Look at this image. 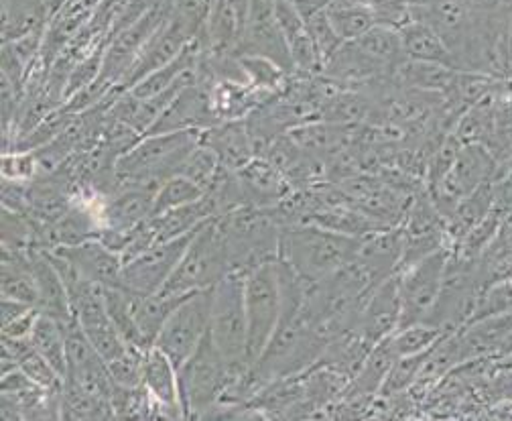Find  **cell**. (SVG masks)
<instances>
[{
	"label": "cell",
	"instance_id": "obj_4",
	"mask_svg": "<svg viewBox=\"0 0 512 421\" xmlns=\"http://www.w3.org/2000/svg\"><path fill=\"white\" fill-rule=\"evenodd\" d=\"M230 249L224 226L218 216L206 220L189 240V245L177 263L173 275L165 283V291L194 293L216 287L228 273Z\"/></svg>",
	"mask_w": 512,
	"mask_h": 421
},
{
	"label": "cell",
	"instance_id": "obj_3",
	"mask_svg": "<svg viewBox=\"0 0 512 421\" xmlns=\"http://www.w3.org/2000/svg\"><path fill=\"white\" fill-rule=\"evenodd\" d=\"M242 373L234 371L214 346L210 334L177 369L179 399L185 419H204L214 413L228 387Z\"/></svg>",
	"mask_w": 512,
	"mask_h": 421
},
{
	"label": "cell",
	"instance_id": "obj_36",
	"mask_svg": "<svg viewBox=\"0 0 512 421\" xmlns=\"http://www.w3.org/2000/svg\"><path fill=\"white\" fill-rule=\"evenodd\" d=\"M445 334H450V332H443L427 322H421V324L403 326L397 332H393L389 338L395 348V354L399 358H403V356H413V354L431 350Z\"/></svg>",
	"mask_w": 512,
	"mask_h": 421
},
{
	"label": "cell",
	"instance_id": "obj_45",
	"mask_svg": "<svg viewBox=\"0 0 512 421\" xmlns=\"http://www.w3.org/2000/svg\"><path fill=\"white\" fill-rule=\"evenodd\" d=\"M291 3L299 9V13L303 15V17H309L311 13H315V11H322V9H326L332 0H291Z\"/></svg>",
	"mask_w": 512,
	"mask_h": 421
},
{
	"label": "cell",
	"instance_id": "obj_19",
	"mask_svg": "<svg viewBox=\"0 0 512 421\" xmlns=\"http://www.w3.org/2000/svg\"><path fill=\"white\" fill-rule=\"evenodd\" d=\"M72 267L86 279L104 287H122V257L110 251L102 240L90 238L80 245L55 249Z\"/></svg>",
	"mask_w": 512,
	"mask_h": 421
},
{
	"label": "cell",
	"instance_id": "obj_34",
	"mask_svg": "<svg viewBox=\"0 0 512 421\" xmlns=\"http://www.w3.org/2000/svg\"><path fill=\"white\" fill-rule=\"evenodd\" d=\"M226 169L228 167L222 165L218 155L212 149H208L206 145L200 143L194 151H191V155L185 159V163L181 167V175L189 177L191 182L200 186L204 190V194L208 196L214 190V186L218 184V179L222 177V173Z\"/></svg>",
	"mask_w": 512,
	"mask_h": 421
},
{
	"label": "cell",
	"instance_id": "obj_5",
	"mask_svg": "<svg viewBox=\"0 0 512 421\" xmlns=\"http://www.w3.org/2000/svg\"><path fill=\"white\" fill-rule=\"evenodd\" d=\"M230 249L232 271L248 273L267 261L279 259V240L283 226L271 208L242 206L218 214Z\"/></svg>",
	"mask_w": 512,
	"mask_h": 421
},
{
	"label": "cell",
	"instance_id": "obj_8",
	"mask_svg": "<svg viewBox=\"0 0 512 421\" xmlns=\"http://www.w3.org/2000/svg\"><path fill=\"white\" fill-rule=\"evenodd\" d=\"M450 257L452 249L443 247L399 269L397 283L401 297V328L429 320L439 299Z\"/></svg>",
	"mask_w": 512,
	"mask_h": 421
},
{
	"label": "cell",
	"instance_id": "obj_22",
	"mask_svg": "<svg viewBox=\"0 0 512 421\" xmlns=\"http://www.w3.org/2000/svg\"><path fill=\"white\" fill-rule=\"evenodd\" d=\"M31 267H33L37 293H39L37 310L61 322L74 320L68 287L63 283L47 251H31Z\"/></svg>",
	"mask_w": 512,
	"mask_h": 421
},
{
	"label": "cell",
	"instance_id": "obj_26",
	"mask_svg": "<svg viewBox=\"0 0 512 421\" xmlns=\"http://www.w3.org/2000/svg\"><path fill=\"white\" fill-rule=\"evenodd\" d=\"M218 216L216 204L210 196H204L198 202L185 204L181 208L167 210L163 214L151 216V228L155 232L157 243H165V240H173L179 236H185L189 232H194L200 228L206 220Z\"/></svg>",
	"mask_w": 512,
	"mask_h": 421
},
{
	"label": "cell",
	"instance_id": "obj_28",
	"mask_svg": "<svg viewBox=\"0 0 512 421\" xmlns=\"http://www.w3.org/2000/svg\"><path fill=\"white\" fill-rule=\"evenodd\" d=\"M0 293L3 297L17 299L27 306H39L37 283L31 267V253H19L3 249V265H0Z\"/></svg>",
	"mask_w": 512,
	"mask_h": 421
},
{
	"label": "cell",
	"instance_id": "obj_20",
	"mask_svg": "<svg viewBox=\"0 0 512 421\" xmlns=\"http://www.w3.org/2000/svg\"><path fill=\"white\" fill-rule=\"evenodd\" d=\"M275 19L291 51L295 74H305V76L322 74L324 64L317 55L305 17L299 13V9L291 3V0H275Z\"/></svg>",
	"mask_w": 512,
	"mask_h": 421
},
{
	"label": "cell",
	"instance_id": "obj_11",
	"mask_svg": "<svg viewBox=\"0 0 512 421\" xmlns=\"http://www.w3.org/2000/svg\"><path fill=\"white\" fill-rule=\"evenodd\" d=\"M196 230L173 240H165V243H155L153 247L139 253L137 257L124 261L122 287L141 295L161 291L169 281V277L173 275L177 263L181 261L189 240L194 238Z\"/></svg>",
	"mask_w": 512,
	"mask_h": 421
},
{
	"label": "cell",
	"instance_id": "obj_6",
	"mask_svg": "<svg viewBox=\"0 0 512 421\" xmlns=\"http://www.w3.org/2000/svg\"><path fill=\"white\" fill-rule=\"evenodd\" d=\"M214 346L228 360V365L246 373L250 367L248 320L244 306V273L230 271L216 287L208 330Z\"/></svg>",
	"mask_w": 512,
	"mask_h": 421
},
{
	"label": "cell",
	"instance_id": "obj_12",
	"mask_svg": "<svg viewBox=\"0 0 512 421\" xmlns=\"http://www.w3.org/2000/svg\"><path fill=\"white\" fill-rule=\"evenodd\" d=\"M238 55L267 57L289 76H295L293 57L275 19V3L271 0H252Z\"/></svg>",
	"mask_w": 512,
	"mask_h": 421
},
{
	"label": "cell",
	"instance_id": "obj_30",
	"mask_svg": "<svg viewBox=\"0 0 512 421\" xmlns=\"http://www.w3.org/2000/svg\"><path fill=\"white\" fill-rule=\"evenodd\" d=\"M326 13L342 41H354L378 25V15L366 0H332Z\"/></svg>",
	"mask_w": 512,
	"mask_h": 421
},
{
	"label": "cell",
	"instance_id": "obj_42",
	"mask_svg": "<svg viewBox=\"0 0 512 421\" xmlns=\"http://www.w3.org/2000/svg\"><path fill=\"white\" fill-rule=\"evenodd\" d=\"M35 352V346L31 338H5L0 344V367H3V375L21 369L25 358Z\"/></svg>",
	"mask_w": 512,
	"mask_h": 421
},
{
	"label": "cell",
	"instance_id": "obj_33",
	"mask_svg": "<svg viewBox=\"0 0 512 421\" xmlns=\"http://www.w3.org/2000/svg\"><path fill=\"white\" fill-rule=\"evenodd\" d=\"M112 403L100 399L76 383L63 379L61 385V419H112Z\"/></svg>",
	"mask_w": 512,
	"mask_h": 421
},
{
	"label": "cell",
	"instance_id": "obj_49",
	"mask_svg": "<svg viewBox=\"0 0 512 421\" xmlns=\"http://www.w3.org/2000/svg\"><path fill=\"white\" fill-rule=\"evenodd\" d=\"M506 3H508V0H506Z\"/></svg>",
	"mask_w": 512,
	"mask_h": 421
},
{
	"label": "cell",
	"instance_id": "obj_1",
	"mask_svg": "<svg viewBox=\"0 0 512 421\" xmlns=\"http://www.w3.org/2000/svg\"><path fill=\"white\" fill-rule=\"evenodd\" d=\"M360 236L342 234L317 224H295L281 230L279 259L303 281L326 279L358 259Z\"/></svg>",
	"mask_w": 512,
	"mask_h": 421
},
{
	"label": "cell",
	"instance_id": "obj_32",
	"mask_svg": "<svg viewBox=\"0 0 512 421\" xmlns=\"http://www.w3.org/2000/svg\"><path fill=\"white\" fill-rule=\"evenodd\" d=\"M458 70L439 66V64H425V62H413V59H405L395 74V82L403 88L421 90V92H433L443 94L450 88L454 76Z\"/></svg>",
	"mask_w": 512,
	"mask_h": 421
},
{
	"label": "cell",
	"instance_id": "obj_13",
	"mask_svg": "<svg viewBox=\"0 0 512 421\" xmlns=\"http://www.w3.org/2000/svg\"><path fill=\"white\" fill-rule=\"evenodd\" d=\"M196 37H198V33L194 29L185 25L181 19L169 15V11H167L163 25L145 43V47L141 49V53L137 57L135 66L131 68V72H128V76L124 78V82L120 86L124 90H131L149 74L171 64L173 59Z\"/></svg>",
	"mask_w": 512,
	"mask_h": 421
},
{
	"label": "cell",
	"instance_id": "obj_31",
	"mask_svg": "<svg viewBox=\"0 0 512 421\" xmlns=\"http://www.w3.org/2000/svg\"><path fill=\"white\" fill-rule=\"evenodd\" d=\"M31 342L35 346V352H39L45 360H49L61 377H66V369H68L66 322L39 312L31 332Z\"/></svg>",
	"mask_w": 512,
	"mask_h": 421
},
{
	"label": "cell",
	"instance_id": "obj_41",
	"mask_svg": "<svg viewBox=\"0 0 512 421\" xmlns=\"http://www.w3.org/2000/svg\"><path fill=\"white\" fill-rule=\"evenodd\" d=\"M169 15L181 19L185 25H189L196 33L202 31L210 0H165Z\"/></svg>",
	"mask_w": 512,
	"mask_h": 421
},
{
	"label": "cell",
	"instance_id": "obj_47",
	"mask_svg": "<svg viewBox=\"0 0 512 421\" xmlns=\"http://www.w3.org/2000/svg\"><path fill=\"white\" fill-rule=\"evenodd\" d=\"M508 3H510V5H512V0H508Z\"/></svg>",
	"mask_w": 512,
	"mask_h": 421
},
{
	"label": "cell",
	"instance_id": "obj_38",
	"mask_svg": "<svg viewBox=\"0 0 512 421\" xmlns=\"http://www.w3.org/2000/svg\"><path fill=\"white\" fill-rule=\"evenodd\" d=\"M305 23H307L309 35L313 39V45L317 49V55H319V59H322V64L326 66L328 59L342 47L344 41L336 33L326 9L311 13L309 17H305Z\"/></svg>",
	"mask_w": 512,
	"mask_h": 421
},
{
	"label": "cell",
	"instance_id": "obj_35",
	"mask_svg": "<svg viewBox=\"0 0 512 421\" xmlns=\"http://www.w3.org/2000/svg\"><path fill=\"white\" fill-rule=\"evenodd\" d=\"M204 196L206 194H204V190L200 186H196L194 182H191L189 177L177 173V175L165 179V182L159 186V190L155 194L153 216L163 214V212L173 210V208H181V206L191 204V202H198Z\"/></svg>",
	"mask_w": 512,
	"mask_h": 421
},
{
	"label": "cell",
	"instance_id": "obj_21",
	"mask_svg": "<svg viewBox=\"0 0 512 421\" xmlns=\"http://www.w3.org/2000/svg\"><path fill=\"white\" fill-rule=\"evenodd\" d=\"M236 175L240 179L246 206L271 208L293 190L287 177L269 159L263 157H254L250 163L240 167Z\"/></svg>",
	"mask_w": 512,
	"mask_h": 421
},
{
	"label": "cell",
	"instance_id": "obj_15",
	"mask_svg": "<svg viewBox=\"0 0 512 421\" xmlns=\"http://www.w3.org/2000/svg\"><path fill=\"white\" fill-rule=\"evenodd\" d=\"M401 328V297L397 275L378 283L364 304L356 330L368 344L389 338Z\"/></svg>",
	"mask_w": 512,
	"mask_h": 421
},
{
	"label": "cell",
	"instance_id": "obj_46",
	"mask_svg": "<svg viewBox=\"0 0 512 421\" xmlns=\"http://www.w3.org/2000/svg\"><path fill=\"white\" fill-rule=\"evenodd\" d=\"M508 35H510V62H512V5H510V23H508Z\"/></svg>",
	"mask_w": 512,
	"mask_h": 421
},
{
	"label": "cell",
	"instance_id": "obj_10",
	"mask_svg": "<svg viewBox=\"0 0 512 421\" xmlns=\"http://www.w3.org/2000/svg\"><path fill=\"white\" fill-rule=\"evenodd\" d=\"M496 165V157L486 147L464 145L452 169L447 171L441 182L433 188H427L441 216L447 218L460 200L492 182Z\"/></svg>",
	"mask_w": 512,
	"mask_h": 421
},
{
	"label": "cell",
	"instance_id": "obj_9",
	"mask_svg": "<svg viewBox=\"0 0 512 421\" xmlns=\"http://www.w3.org/2000/svg\"><path fill=\"white\" fill-rule=\"evenodd\" d=\"M214 287L189 293L173 310L163 330L159 332L155 346L161 348L179 369L185 360L196 352L200 342L210 330Z\"/></svg>",
	"mask_w": 512,
	"mask_h": 421
},
{
	"label": "cell",
	"instance_id": "obj_29",
	"mask_svg": "<svg viewBox=\"0 0 512 421\" xmlns=\"http://www.w3.org/2000/svg\"><path fill=\"white\" fill-rule=\"evenodd\" d=\"M49 19L47 0H3V43L45 31Z\"/></svg>",
	"mask_w": 512,
	"mask_h": 421
},
{
	"label": "cell",
	"instance_id": "obj_25",
	"mask_svg": "<svg viewBox=\"0 0 512 421\" xmlns=\"http://www.w3.org/2000/svg\"><path fill=\"white\" fill-rule=\"evenodd\" d=\"M135 293V291H133ZM189 293H175V291H157V293H135L133 299V316L137 328L147 346H155L159 332L163 330L165 322L173 314V310L183 302Z\"/></svg>",
	"mask_w": 512,
	"mask_h": 421
},
{
	"label": "cell",
	"instance_id": "obj_27",
	"mask_svg": "<svg viewBox=\"0 0 512 421\" xmlns=\"http://www.w3.org/2000/svg\"><path fill=\"white\" fill-rule=\"evenodd\" d=\"M354 45L370 59L374 66L395 78L399 66L405 62L407 55L403 49V41L399 29L391 25H374L362 37L354 39Z\"/></svg>",
	"mask_w": 512,
	"mask_h": 421
},
{
	"label": "cell",
	"instance_id": "obj_14",
	"mask_svg": "<svg viewBox=\"0 0 512 421\" xmlns=\"http://www.w3.org/2000/svg\"><path fill=\"white\" fill-rule=\"evenodd\" d=\"M222 120L216 116L210 96V82L198 80L187 86L157 118V123L149 129L147 135L157 133H175V131H206Z\"/></svg>",
	"mask_w": 512,
	"mask_h": 421
},
{
	"label": "cell",
	"instance_id": "obj_24",
	"mask_svg": "<svg viewBox=\"0 0 512 421\" xmlns=\"http://www.w3.org/2000/svg\"><path fill=\"white\" fill-rule=\"evenodd\" d=\"M399 35L407 59L425 64H439L456 70V62L450 47L445 45L441 35L429 23L411 17L407 23L399 27Z\"/></svg>",
	"mask_w": 512,
	"mask_h": 421
},
{
	"label": "cell",
	"instance_id": "obj_23",
	"mask_svg": "<svg viewBox=\"0 0 512 421\" xmlns=\"http://www.w3.org/2000/svg\"><path fill=\"white\" fill-rule=\"evenodd\" d=\"M202 145L212 149L222 165L238 171L254 159V149L244 120H224V123L202 131Z\"/></svg>",
	"mask_w": 512,
	"mask_h": 421
},
{
	"label": "cell",
	"instance_id": "obj_39",
	"mask_svg": "<svg viewBox=\"0 0 512 421\" xmlns=\"http://www.w3.org/2000/svg\"><path fill=\"white\" fill-rule=\"evenodd\" d=\"M0 173L7 182L29 184L39 177V161L33 151H7L3 153V165Z\"/></svg>",
	"mask_w": 512,
	"mask_h": 421
},
{
	"label": "cell",
	"instance_id": "obj_40",
	"mask_svg": "<svg viewBox=\"0 0 512 421\" xmlns=\"http://www.w3.org/2000/svg\"><path fill=\"white\" fill-rule=\"evenodd\" d=\"M21 371L39 387L43 389H61L63 385V377L59 375V371L45 360L39 352H33L25 358V363L21 365Z\"/></svg>",
	"mask_w": 512,
	"mask_h": 421
},
{
	"label": "cell",
	"instance_id": "obj_37",
	"mask_svg": "<svg viewBox=\"0 0 512 421\" xmlns=\"http://www.w3.org/2000/svg\"><path fill=\"white\" fill-rule=\"evenodd\" d=\"M145 352L137 346L128 344L126 350L110 360L108 373L116 387H141L143 385V365H145Z\"/></svg>",
	"mask_w": 512,
	"mask_h": 421
},
{
	"label": "cell",
	"instance_id": "obj_48",
	"mask_svg": "<svg viewBox=\"0 0 512 421\" xmlns=\"http://www.w3.org/2000/svg\"><path fill=\"white\" fill-rule=\"evenodd\" d=\"M47 3H51V0H47Z\"/></svg>",
	"mask_w": 512,
	"mask_h": 421
},
{
	"label": "cell",
	"instance_id": "obj_43",
	"mask_svg": "<svg viewBox=\"0 0 512 421\" xmlns=\"http://www.w3.org/2000/svg\"><path fill=\"white\" fill-rule=\"evenodd\" d=\"M37 316H39V310H31L21 318H17L9 324H3V330L0 332H3L5 338H31Z\"/></svg>",
	"mask_w": 512,
	"mask_h": 421
},
{
	"label": "cell",
	"instance_id": "obj_7",
	"mask_svg": "<svg viewBox=\"0 0 512 421\" xmlns=\"http://www.w3.org/2000/svg\"><path fill=\"white\" fill-rule=\"evenodd\" d=\"M244 306L248 320L250 365L263 354L283 312V293L277 259L244 273Z\"/></svg>",
	"mask_w": 512,
	"mask_h": 421
},
{
	"label": "cell",
	"instance_id": "obj_18",
	"mask_svg": "<svg viewBox=\"0 0 512 421\" xmlns=\"http://www.w3.org/2000/svg\"><path fill=\"white\" fill-rule=\"evenodd\" d=\"M143 387L149 391L157 405V417L161 419H185L179 399V379L173 360L157 346L145 352Z\"/></svg>",
	"mask_w": 512,
	"mask_h": 421
},
{
	"label": "cell",
	"instance_id": "obj_16",
	"mask_svg": "<svg viewBox=\"0 0 512 421\" xmlns=\"http://www.w3.org/2000/svg\"><path fill=\"white\" fill-rule=\"evenodd\" d=\"M159 186L124 184L100 206V224L114 230H135L153 216Z\"/></svg>",
	"mask_w": 512,
	"mask_h": 421
},
{
	"label": "cell",
	"instance_id": "obj_2",
	"mask_svg": "<svg viewBox=\"0 0 512 421\" xmlns=\"http://www.w3.org/2000/svg\"><path fill=\"white\" fill-rule=\"evenodd\" d=\"M202 141L200 131H175L145 135L116 163L118 188L124 184L161 186L165 179L181 173L185 159Z\"/></svg>",
	"mask_w": 512,
	"mask_h": 421
},
{
	"label": "cell",
	"instance_id": "obj_44",
	"mask_svg": "<svg viewBox=\"0 0 512 421\" xmlns=\"http://www.w3.org/2000/svg\"><path fill=\"white\" fill-rule=\"evenodd\" d=\"M37 310L33 306H27L23 302H17V299L11 297H0V318H3V324H9L21 316H25L27 312Z\"/></svg>",
	"mask_w": 512,
	"mask_h": 421
},
{
	"label": "cell",
	"instance_id": "obj_17",
	"mask_svg": "<svg viewBox=\"0 0 512 421\" xmlns=\"http://www.w3.org/2000/svg\"><path fill=\"white\" fill-rule=\"evenodd\" d=\"M407 236L401 226L384 228L364 236L356 263L366 271L374 285L399 273L405 255Z\"/></svg>",
	"mask_w": 512,
	"mask_h": 421
}]
</instances>
